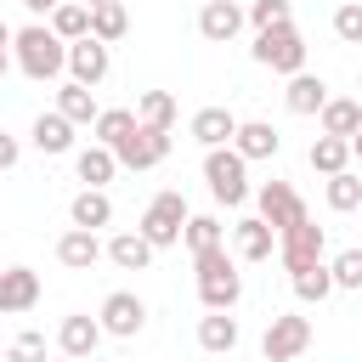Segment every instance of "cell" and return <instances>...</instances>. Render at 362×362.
Instances as JSON below:
<instances>
[{"label":"cell","mask_w":362,"mask_h":362,"mask_svg":"<svg viewBox=\"0 0 362 362\" xmlns=\"http://www.w3.org/2000/svg\"><path fill=\"white\" fill-rule=\"evenodd\" d=\"M11 40H17V34H11V28H6V17H0V45H11Z\"/></svg>","instance_id":"b9f144b4"},{"label":"cell","mask_w":362,"mask_h":362,"mask_svg":"<svg viewBox=\"0 0 362 362\" xmlns=\"http://www.w3.org/2000/svg\"><path fill=\"white\" fill-rule=\"evenodd\" d=\"M113 153H119V164H124V170H153V164H164V158H170V130L136 124Z\"/></svg>","instance_id":"ba28073f"},{"label":"cell","mask_w":362,"mask_h":362,"mask_svg":"<svg viewBox=\"0 0 362 362\" xmlns=\"http://www.w3.org/2000/svg\"><path fill=\"white\" fill-rule=\"evenodd\" d=\"M351 153H356V158H362V130H356V136H351Z\"/></svg>","instance_id":"7bdbcfd3"},{"label":"cell","mask_w":362,"mask_h":362,"mask_svg":"<svg viewBox=\"0 0 362 362\" xmlns=\"http://www.w3.org/2000/svg\"><path fill=\"white\" fill-rule=\"evenodd\" d=\"M85 6H102V0H85Z\"/></svg>","instance_id":"ee69618b"},{"label":"cell","mask_w":362,"mask_h":362,"mask_svg":"<svg viewBox=\"0 0 362 362\" xmlns=\"http://www.w3.org/2000/svg\"><path fill=\"white\" fill-rule=\"evenodd\" d=\"M11 51H17V68H23L28 79H57V74L68 68V40H62L57 28H45V23L17 28Z\"/></svg>","instance_id":"6da1fadb"},{"label":"cell","mask_w":362,"mask_h":362,"mask_svg":"<svg viewBox=\"0 0 362 362\" xmlns=\"http://www.w3.org/2000/svg\"><path fill=\"white\" fill-rule=\"evenodd\" d=\"M277 238H283V243H277V255H283V266H288V272L317 266V260H322V249H328V232H322L311 215H305V221H294V226H288V232H277Z\"/></svg>","instance_id":"52a82bcc"},{"label":"cell","mask_w":362,"mask_h":362,"mask_svg":"<svg viewBox=\"0 0 362 362\" xmlns=\"http://www.w3.org/2000/svg\"><path fill=\"white\" fill-rule=\"evenodd\" d=\"M102 334H107V328H102V317H85V311H74V317H62V322H57V345H62V356H79V362L102 345Z\"/></svg>","instance_id":"5bb4252c"},{"label":"cell","mask_w":362,"mask_h":362,"mask_svg":"<svg viewBox=\"0 0 362 362\" xmlns=\"http://www.w3.org/2000/svg\"><path fill=\"white\" fill-rule=\"evenodd\" d=\"M57 113L62 119H74V124H96V96H90V85H79V79H68L62 90H57Z\"/></svg>","instance_id":"d4e9b609"},{"label":"cell","mask_w":362,"mask_h":362,"mask_svg":"<svg viewBox=\"0 0 362 362\" xmlns=\"http://www.w3.org/2000/svg\"><path fill=\"white\" fill-rule=\"evenodd\" d=\"M6 356H11V362H45V334H34V328H28V334H17Z\"/></svg>","instance_id":"74e56055"},{"label":"cell","mask_w":362,"mask_h":362,"mask_svg":"<svg viewBox=\"0 0 362 362\" xmlns=\"http://www.w3.org/2000/svg\"><path fill=\"white\" fill-rule=\"evenodd\" d=\"M255 62L272 68V74H300L305 68V40L294 23H277V28H260L255 34Z\"/></svg>","instance_id":"277c9868"},{"label":"cell","mask_w":362,"mask_h":362,"mask_svg":"<svg viewBox=\"0 0 362 362\" xmlns=\"http://www.w3.org/2000/svg\"><path fill=\"white\" fill-rule=\"evenodd\" d=\"M124 28H130V11L119 6V0H102V6H90V34L96 40H124Z\"/></svg>","instance_id":"f1b7e54d"},{"label":"cell","mask_w":362,"mask_h":362,"mask_svg":"<svg viewBox=\"0 0 362 362\" xmlns=\"http://www.w3.org/2000/svg\"><path fill=\"white\" fill-rule=\"evenodd\" d=\"M181 243H187L192 255L215 249V243H221V221H215V215H187V232H181Z\"/></svg>","instance_id":"d6a6232c"},{"label":"cell","mask_w":362,"mask_h":362,"mask_svg":"<svg viewBox=\"0 0 362 362\" xmlns=\"http://www.w3.org/2000/svg\"><path fill=\"white\" fill-rule=\"evenodd\" d=\"M136 124H141V119H136L130 107H102V113H96V141H102V147H119Z\"/></svg>","instance_id":"4dcf8cb0"},{"label":"cell","mask_w":362,"mask_h":362,"mask_svg":"<svg viewBox=\"0 0 362 362\" xmlns=\"http://www.w3.org/2000/svg\"><path fill=\"white\" fill-rule=\"evenodd\" d=\"M198 345L215 351V356L232 351V345H238V317H232V311H209V317H198Z\"/></svg>","instance_id":"484cf974"},{"label":"cell","mask_w":362,"mask_h":362,"mask_svg":"<svg viewBox=\"0 0 362 362\" xmlns=\"http://www.w3.org/2000/svg\"><path fill=\"white\" fill-rule=\"evenodd\" d=\"M294 294H300L305 305H311V300L322 305V300L334 294V272H328L322 260H317V266H305V272H294Z\"/></svg>","instance_id":"1f68e13d"},{"label":"cell","mask_w":362,"mask_h":362,"mask_svg":"<svg viewBox=\"0 0 362 362\" xmlns=\"http://www.w3.org/2000/svg\"><path fill=\"white\" fill-rule=\"evenodd\" d=\"M17 158H23V147H17V136H6V130H0V170H11Z\"/></svg>","instance_id":"f35d334b"},{"label":"cell","mask_w":362,"mask_h":362,"mask_svg":"<svg viewBox=\"0 0 362 362\" xmlns=\"http://www.w3.org/2000/svg\"><path fill=\"white\" fill-rule=\"evenodd\" d=\"M249 23V11L238 6V0H209V6H198V34L209 40V45H226V40H238V28Z\"/></svg>","instance_id":"7c38bea8"},{"label":"cell","mask_w":362,"mask_h":362,"mask_svg":"<svg viewBox=\"0 0 362 362\" xmlns=\"http://www.w3.org/2000/svg\"><path fill=\"white\" fill-rule=\"evenodd\" d=\"M249 23H255V34L288 23V0H255V6H249Z\"/></svg>","instance_id":"8d00e7d4"},{"label":"cell","mask_w":362,"mask_h":362,"mask_svg":"<svg viewBox=\"0 0 362 362\" xmlns=\"http://www.w3.org/2000/svg\"><path fill=\"white\" fill-rule=\"evenodd\" d=\"M255 204H260V221H272L277 232H288L294 221H305V204H300V192H294L288 181H266V187L255 192Z\"/></svg>","instance_id":"30bf717a"},{"label":"cell","mask_w":362,"mask_h":362,"mask_svg":"<svg viewBox=\"0 0 362 362\" xmlns=\"http://www.w3.org/2000/svg\"><path fill=\"white\" fill-rule=\"evenodd\" d=\"M51 28H57L68 45L85 40V34H90V6H85V0H62V6L51 11Z\"/></svg>","instance_id":"83f0119b"},{"label":"cell","mask_w":362,"mask_h":362,"mask_svg":"<svg viewBox=\"0 0 362 362\" xmlns=\"http://www.w3.org/2000/svg\"><path fill=\"white\" fill-rule=\"evenodd\" d=\"M192 266H198V300H204V311H232V305L243 300V277H238L226 243L192 255Z\"/></svg>","instance_id":"7a4b0ae2"},{"label":"cell","mask_w":362,"mask_h":362,"mask_svg":"<svg viewBox=\"0 0 362 362\" xmlns=\"http://www.w3.org/2000/svg\"><path fill=\"white\" fill-rule=\"evenodd\" d=\"M283 102H288V113H322V102H328V85L317 79V74H288V90H283Z\"/></svg>","instance_id":"ac0fdd59"},{"label":"cell","mask_w":362,"mask_h":362,"mask_svg":"<svg viewBox=\"0 0 362 362\" xmlns=\"http://www.w3.org/2000/svg\"><path fill=\"white\" fill-rule=\"evenodd\" d=\"M232 136H238V113H232V107H198V113H192V141H204V147H232Z\"/></svg>","instance_id":"9a60e30c"},{"label":"cell","mask_w":362,"mask_h":362,"mask_svg":"<svg viewBox=\"0 0 362 362\" xmlns=\"http://www.w3.org/2000/svg\"><path fill=\"white\" fill-rule=\"evenodd\" d=\"M23 6H28V11H34V17H45V11H57V6H62V0H23Z\"/></svg>","instance_id":"ab89813d"},{"label":"cell","mask_w":362,"mask_h":362,"mask_svg":"<svg viewBox=\"0 0 362 362\" xmlns=\"http://www.w3.org/2000/svg\"><path fill=\"white\" fill-rule=\"evenodd\" d=\"M96 317H102V328H107L113 339H136V334L147 328V305H141V294H130V288H113Z\"/></svg>","instance_id":"9c48e42d"},{"label":"cell","mask_w":362,"mask_h":362,"mask_svg":"<svg viewBox=\"0 0 362 362\" xmlns=\"http://www.w3.org/2000/svg\"><path fill=\"white\" fill-rule=\"evenodd\" d=\"M68 221H74V226H85V232H96V226H107V221H113V198H107L102 187H85V192L68 204Z\"/></svg>","instance_id":"ffe728a7"},{"label":"cell","mask_w":362,"mask_h":362,"mask_svg":"<svg viewBox=\"0 0 362 362\" xmlns=\"http://www.w3.org/2000/svg\"><path fill=\"white\" fill-rule=\"evenodd\" d=\"M204 181H209V192H215V204H243L249 198V158L238 153V147H209L204 153Z\"/></svg>","instance_id":"3957f363"},{"label":"cell","mask_w":362,"mask_h":362,"mask_svg":"<svg viewBox=\"0 0 362 362\" xmlns=\"http://www.w3.org/2000/svg\"><path fill=\"white\" fill-rule=\"evenodd\" d=\"M107 260H113L119 272H147V266H153V243H147L141 232H119V238L107 243Z\"/></svg>","instance_id":"cb8c5ba5"},{"label":"cell","mask_w":362,"mask_h":362,"mask_svg":"<svg viewBox=\"0 0 362 362\" xmlns=\"http://www.w3.org/2000/svg\"><path fill=\"white\" fill-rule=\"evenodd\" d=\"M107 68H113L107 40L85 34V40H74V45H68V74H74L79 85H102V79H107Z\"/></svg>","instance_id":"8fae6325"},{"label":"cell","mask_w":362,"mask_h":362,"mask_svg":"<svg viewBox=\"0 0 362 362\" xmlns=\"http://www.w3.org/2000/svg\"><path fill=\"white\" fill-rule=\"evenodd\" d=\"M6 68H11V45H0V79H6Z\"/></svg>","instance_id":"60d3db41"},{"label":"cell","mask_w":362,"mask_h":362,"mask_svg":"<svg viewBox=\"0 0 362 362\" xmlns=\"http://www.w3.org/2000/svg\"><path fill=\"white\" fill-rule=\"evenodd\" d=\"M34 147L40 153H74V119H62L57 107L34 119Z\"/></svg>","instance_id":"603a6c76"},{"label":"cell","mask_w":362,"mask_h":362,"mask_svg":"<svg viewBox=\"0 0 362 362\" xmlns=\"http://www.w3.org/2000/svg\"><path fill=\"white\" fill-rule=\"evenodd\" d=\"M34 305H40V272H28V266H6V272H0V317L34 311Z\"/></svg>","instance_id":"4fadbf2b"},{"label":"cell","mask_w":362,"mask_h":362,"mask_svg":"<svg viewBox=\"0 0 362 362\" xmlns=\"http://www.w3.org/2000/svg\"><path fill=\"white\" fill-rule=\"evenodd\" d=\"M74 170H79L85 187H107V181L119 175V153L102 147V141H96V147H79V153H74Z\"/></svg>","instance_id":"e0dca14e"},{"label":"cell","mask_w":362,"mask_h":362,"mask_svg":"<svg viewBox=\"0 0 362 362\" xmlns=\"http://www.w3.org/2000/svg\"><path fill=\"white\" fill-rule=\"evenodd\" d=\"M305 345H311V317H294V311L272 317L266 334H260V356L266 362H294Z\"/></svg>","instance_id":"8992f818"},{"label":"cell","mask_w":362,"mask_h":362,"mask_svg":"<svg viewBox=\"0 0 362 362\" xmlns=\"http://www.w3.org/2000/svg\"><path fill=\"white\" fill-rule=\"evenodd\" d=\"M0 362H11V356H0Z\"/></svg>","instance_id":"7dc6e473"},{"label":"cell","mask_w":362,"mask_h":362,"mask_svg":"<svg viewBox=\"0 0 362 362\" xmlns=\"http://www.w3.org/2000/svg\"><path fill=\"white\" fill-rule=\"evenodd\" d=\"M328 272H334V288H362V249H339Z\"/></svg>","instance_id":"e575fe53"},{"label":"cell","mask_w":362,"mask_h":362,"mask_svg":"<svg viewBox=\"0 0 362 362\" xmlns=\"http://www.w3.org/2000/svg\"><path fill=\"white\" fill-rule=\"evenodd\" d=\"M362 130V102H351V96H328L322 102V136H356Z\"/></svg>","instance_id":"7402d4cb"},{"label":"cell","mask_w":362,"mask_h":362,"mask_svg":"<svg viewBox=\"0 0 362 362\" xmlns=\"http://www.w3.org/2000/svg\"><path fill=\"white\" fill-rule=\"evenodd\" d=\"M232 147L243 153V158H277V147H283V136L266 124V119H249V124H238V136H232Z\"/></svg>","instance_id":"d6986e66"},{"label":"cell","mask_w":362,"mask_h":362,"mask_svg":"<svg viewBox=\"0 0 362 362\" xmlns=\"http://www.w3.org/2000/svg\"><path fill=\"white\" fill-rule=\"evenodd\" d=\"M351 158H356V153H351L345 136H317V141H311V170H322V175H339Z\"/></svg>","instance_id":"4316f807"},{"label":"cell","mask_w":362,"mask_h":362,"mask_svg":"<svg viewBox=\"0 0 362 362\" xmlns=\"http://www.w3.org/2000/svg\"><path fill=\"white\" fill-rule=\"evenodd\" d=\"M136 119L153 124V130H170V124H175V96H170V90H141V96H136Z\"/></svg>","instance_id":"f546056e"},{"label":"cell","mask_w":362,"mask_h":362,"mask_svg":"<svg viewBox=\"0 0 362 362\" xmlns=\"http://www.w3.org/2000/svg\"><path fill=\"white\" fill-rule=\"evenodd\" d=\"M153 249H170V243H181V232H187V198L170 187V192H158L147 209H141V226H136Z\"/></svg>","instance_id":"5b68a950"},{"label":"cell","mask_w":362,"mask_h":362,"mask_svg":"<svg viewBox=\"0 0 362 362\" xmlns=\"http://www.w3.org/2000/svg\"><path fill=\"white\" fill-rule=\"evenodd\" d=\"M328 209H362V181L351 175V170H339V175H328Z\"/></svg>","instance_id":"836d02e7"},{"label":"cell","mask_w":362,"mask_h":362,"mask_svg":"<svg viewBox=\"0 0 362 362\" xmlns=\"http://www.w3.org/2000/svg\"><path fill=\"white\" fill-rule=\"evenodd\" d=\"M62 362H79V356H62Z\"/></svg>","instance_id":"f6af8a7d"},{"label":"cell","mask_w":362,"mask_h":362,"mask_svg":"<svg viewBox=\"0 0 362 362\" xmlns=\"http://www.w3.org/2000/svg\"><path fill=\"white\" fill-rule=\"evenodd\" d=\"M334 34H339L345 45H362V0H345V6L334 11Z\"/></svg>","instance_id":"d590c367"},{"label":"cell","mask_w":362,"mask_h":362,"mask_svg":"<svg viewBox=\"0 0 362 362\" xmlns=\"http://www.w3.org/2000/svg\"><path fill=\"white\" fill-rule=\"evenodd\" d=\"M198 6H209V0H198Z\"/></svg>","instance_id":"bcb514c9"},{"label":"cell","mask_w":362,"mask_h":362,"mask_svg":"<svg viewBox=\"0 0 362 362\" xmlns=\"http://www.w3.org/2000/svg\"><path fill=\"white\" fill-rule=\"evenodd\" d=\"M238 255L243 260H272V243H277V226L272 221H260V215H249V221H238Z\"/></svg>","instance_id":"44dd1931"},{"label":"cell","mask_w":362,"mask_h":362,"mask_svg":"<svg viewBox=\"0 0 362 362\" xmlns=\"http://www.w3.org/2000/svg\"><path fill=\"white\" fill-rule=\"evenodd\" d=\"M102 255H107V249H102V243H96V232H85V226H68V232L57 238V260H62V266H74V272H90Z\"/></svg>","instance_id":"2e32d148"}]
</instances>
